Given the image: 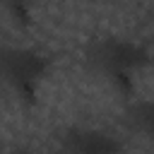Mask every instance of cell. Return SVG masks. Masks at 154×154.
Instances as JSON below:
<instances>
[{"instance_id":"cell-3","label":"cell","mask_w":154,"mask_h":154,"mask_svg":"<svg viewBox=\"0 0 154 154\" xmlns=\"http://www.w3.org/2000/svg\"><path fill=\"white\" fill-rule=\"evenodd\" d=\"M60 149H65L70 154H118L125 147L116 135H111L106 130L75 125L60 135Z\"/></svg>"},{"instance_id":"cell-5","label":"cell","mask_w":154,"mask_h":154,"mask_svg":"<svg viewBox=\"0 0 154 154\" xmlns=\"http://www.w3.org/2000/svg\"><path fill=\"white\" fill-rule=\"evenodd\" d=\"M38 5L41 0H0V17L14 31H26L34 24Z\"/></svg>"},{"instance_id":"cell-4","label":"cell","mask_w":154,"mask_h":154,"mask_svg":"<svg viewBox=\"0 0 154 154\" xmlns=\"http://www.w3.org/2000/svg\"><path fill=\"white\" fill-rule=\"evenodd\" d=\"M123 123L132 135H140V137H147V140L154 137V103L147 101V99H142V101L130 99Z\"/></svg>"},{"instance_id":"cell-2","label":"cell","mask_w":154,"mask_h":154,"mask_svg":"<svg viewBox=\"0 0 154 154\" xmlns=\"http://www.w3.org/2000/svg\"><path fill=\"white\" fill-rule=\"evenodd\" d=\"M51 75V60L24 46L0 48V91L19 108L31 111Z\"/></svg>"},{"instance_id":"cell-1","label":"cell","mask_w":154,"mask_h":154,"mask_svg":"<svg viewBox=\"0 0 154 154\" xmlns=\"http://www.w3.org/2000/svg\"><path fill=\"white\" fill-rule=\"evenodd\" d=\"M149 65V48L128 38H101L87 48V72L113 96L130 101L137 77Z\"/></svg>"}]
</instances>
